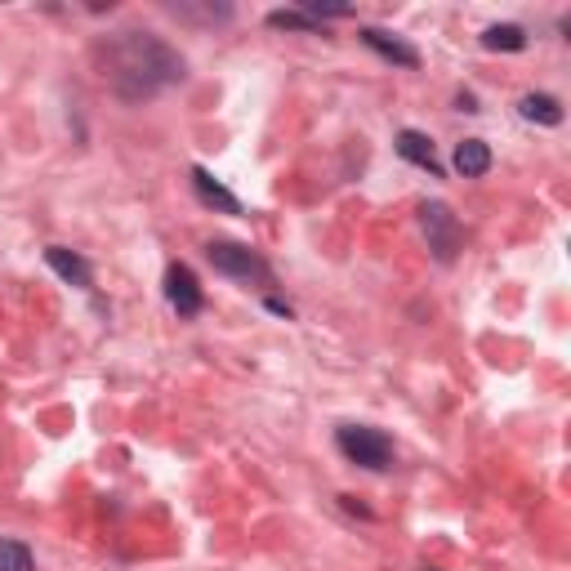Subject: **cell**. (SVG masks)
Wrapping results in <instances>:
<instances>
[{"instance_id":"1","label":"cell","mask_w":571,"mask_h":571,"mask_svg":"<svg viewBox=\"0 0 571 571\" xmlns=\"http://www.w3.org/2000/svg\"><path fill=\"white\" fill-rule=\"evenodd\" d=\"M175 76H183V59H175L152 36H130V41L117 45V54H112V81H117V89L126 98L152 94Z\"/></svg>"},{"instance_id":"2","label":"cell","mask_w":571,"mask_h":571,"mask_svg":"<svg viewBox=\"0 0 571 571\" xmlns=\"http://www.w3.org/2000/svg\"><path fill=\"white\" fill-rule=\"evenodd\" d=\"M339 451L362 469H389V461H393L389 437L380 429H367V424H345L339 429Z\"/></svg>"},{"instance_id":"3","label":"cell","mask_w":571,"mask_h":571,"mask_svg":"<svg viewBox=\"0 0 571 571\" xmlns=\"http://www.w3.org/2000/svg\"><path fill=\"white\" fill-rule=\"evenodd\" d=\"M205 255H210V264H214L219 273H228V277H242V282H273L268 264H264L255 251L237 246V242H210Z\"/></svg>"},{"instance_id":"4","label":"cell","mask_w":571,"mask_h":571,"mask_svg":"<svg viewBox=\"0 0 571 571\" xmlns=\"http://www.w3.org/2000/svg\"><path fill=\"white\" fill-rule=\"evenodd\" d=\"M420 223H424L429 246L437 251V260H451L455 246H461V228H455V214H451L442 201H433V205L420 210Z\"/></svg>"},{"instance_id":"5","label":"cell","mask_w":571,"mask_h":571,"mask_svg":"<svg viewBox=\"0 0 571 571\" xmlns=\"http://www.w3.org/2000/svg\"><path fill=\"white\" fill-rule=\"evenodd\" d=\"M166 299L175 304L179 317H197L201 313V286H197V273L188 264H175L166 273Z\"/></svg>"},{"instance_id":"6","label":"cell","mask_w":571,"mask_h":571,"mask_svg":"<svg viewBox=\"0 0 571 571\" xmlns=\"http://www.w3.org/2000/svg\"><path fill=\"white\" fill-rule=\"evenodd\" d=\"M398 152H402L411 166H420V170H429V175H442L437 152H433V139H424L420 130H402V135H398Z\"/></svg>"},{"instance_id":"7","label":"cell","mask_w":571,"mask_h":571,"mask_svg":"<svg viewBox=\"0 0 571 571\" xmlns=\"http://www.w3.org/2000/svg\"><path fill=\"white\" fill-rule=\"evenodd\" d=\"M455 170H461L465 179H483L491 170V148L483 139H465L461 148H455Z\"/></svg>"},{"instance_id":"8","label":"cell","mask_w":571,"mask_h":571,"mask_svg":"<svg viewBox=\"0 0 571 571\" xmlns=\"http://www.w3.org/2000/svg\"><path fill=\"white\" fill-rule=\"evenodd\" d=\"M362 41H367L376 54H384V59H393V63H402V67H415V63H420V54H415L411 45H402L398 36H389V32H380V28H367Z\"/></svg>"},{"instance_id":"9","label":"cell","mask_w":571,"mask_h":571,"mask_svg":"<svg viewBox=\"0 0 571 571\" xmlns=\"http://www.w3.org/2000/svg\"><path fill=\"white\" fill-rule=\"evenodd\" d=\"M192 188H197V197H201L205 205H219L223 214H242V201H237L233 192H228V188H219L205 170H192Z\"/></svg>"},{"instance_id":"10","label":"cell","mask_w":571,"mask_h":571,"mask_svg":"<svg viewBox=\"0 0 571 571\" xmlns=\"http://www.w3.org/2000/svg\"><path fill=\"white\" fill-rule=\"evenodd\" d=\"M45 264H50L63 282H72V286H89V264H85V260H76L72 251L50 246V251H45Z\"/></svg>"},{"instance_id":"11","label":"cell","mask_w":571,"mask_h":571,"mask_svg":"<svg viewBox=\"0 0 571 571\" xmlns=\"http://www.w3.org/2000/svg\"><path fill=\"white\" fill-rule=\"evenodd\" d=\"M522 117H527V121H540V126H558V121H562V107H558V98H549V94H527V98H522Z\"/></svg>"},{"instance_id":"12","label":"cell","mask_w":571,"mask_h":571,"mask_svg":"<svg viewBox=\"0 0 571 571\" xmlns=\"http://www.w3.org/2000/svg\"><path fill=\"white\" fill-rule=\"evenodd\" d=\"M483 45H487V50L518 54V50L527 45V36H522V28H514V23H500V28H487V32H483Z\"/></svg>"},{"instance_id":"13","label":"cell","mask_w":571,"mask_h":571,"mask_svg":"<svg viewBox=\"0 0 571 571\" xmlns=\"http://www.w3.org/2000/svg\"><path fill=\"white\" fill-rule=\"evenodd\" d=\"M0 571H32V549L23 540H0Z\"/></svg>"},{"instance_id":"14","label":"cell","mask_w":571,"mask_h":571,"mask_svg":"<svg viewBox=\"0 0 571 571\" xmlns=\"http://www.w3.org/2000/svg\"><path fill=\"white\" fill-rule=\"evenodd\" d=\"M268 28H282V32H317V23L308 19V14H286V10H277V14H268Z\"/></svg>"}]
</instances>
